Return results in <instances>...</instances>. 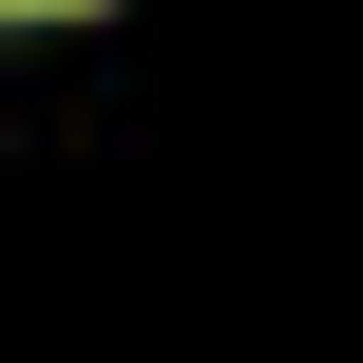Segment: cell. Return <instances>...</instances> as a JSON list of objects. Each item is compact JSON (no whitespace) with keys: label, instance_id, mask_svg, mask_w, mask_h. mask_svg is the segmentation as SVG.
<instances>
[{"label":"cell","instance_id":"1","mask_svg":"<svg viewBox=\"0 0 363 363\" xmlns=\"http://www.w3.org/2000/svg\"><path fill=\"white\" fill-rule=\"evenodd\" d=\"M19 19H96V0H19Z\"/></svg>","mask_w":363,"mask_h":363}]
</instances>
